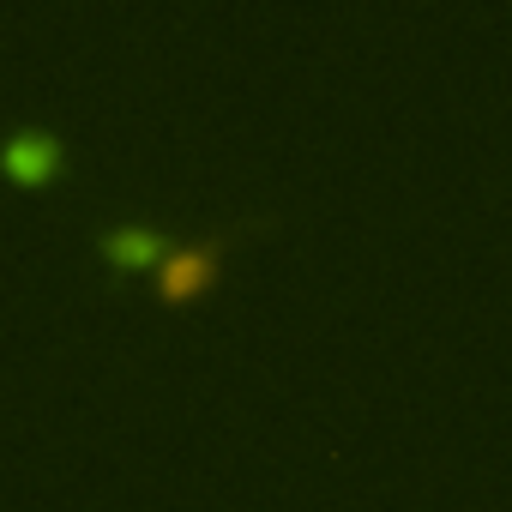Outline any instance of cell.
<instances>
[{
	"mask_svg": "<svg viewBox=\"0 0 512 512\" xmlns=\"http://www.w3.org/2000/svg\"><path fill=\"white\" fill-rule=\"evenodd\" d=\"M85 241H91V253L109 272H145V266L157 272L163 253L175 247V229L157 223V217H145V211H115V217H97L85 229Z\"/></svg>",
	"mask_w": 512,
	"mask_h": 512,
	"instance_id": "obj_2",
	"label": "cell"
},
{
	"mask_svg": "<svg viewBox=\"0 0 512 512\" xmlns=\"http://www.w3.org/2000/svg\"><path fill=\"white\" fill-rule=\"evenodd\" d=\"M278 223V205H253V211H229L205 229H187L175 235V247L163 253V266L151 272V296L163 308H187V302H205L211 284H217V266H223V247L253 235V229H272Z\"/></svg>",
	"mask_w": 512,
	"mask_h": 512,
	"instance_id": "obj_1",
	"label": "cell"
},
{
	"mask_svg": "<svg viewBox=\"0 0 512 512\" xmlns=\"http://www.w3.org/2000/svg\"><path fill=\"white\" fill-rule=\"evenodd\" d=\"M0 157H7V175H13L19 187H49V181L67 175V139H61L49 121H37V115H19V121L7 127Z\"/></svg>",
	"mask_w": 512,
	"mask_h": 512,
	"instance_id": "obj_3",
	"label": "cell"
}]
</instances>
